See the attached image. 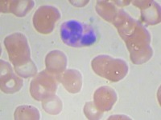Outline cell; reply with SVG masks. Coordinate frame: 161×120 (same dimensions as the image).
Returning <instances> with one entry per match:
<instances>
[{
	"label": "cell",
	"instance_id": "obj_4",
	"mask_svg": "<svg viewBox=\"0 0 161 120\" xmlns=\"http://www.w3.org/2000/svg\"><path fill=\"white\" fill-rule=\"evenodd\" d=\"M91 67L97 75L110 82H119L124 78L129 70L124 60L106 55L95 57L92 60Z\"/></svg>",
	"mask_w": 161,
	"mask_h": 120
},
{
	"label": "cell",
	"instance_id": "obj_3",
	"mask_svg": "<svg viewBox=\"0 0 161 120\" xmlns=\"http://www.w3.org/2000/svg\"><path fill=\"white\" fill-rule=\"evenodd\" d=\"M60 38L72 48L90 47L97 41V35L91 26L77 20H69L61 25Z\"/></svg>",
	"mask_w": 161,
	"mask_h": 120
},
{
	"label": "cell",
	"instance_id": "obj_11",
	"mask_svg": "<svg viewBox=\"0 0 161 120\" xmlns=\"http://www.w3.org/2000/svg\"><path fill=\"white\" fill-rule=\"evenodd\" d=\"M47 71L53 75H58L64 72L67 67V57L60 51H53L45 58Z\"/></svg>",
	"mask_w": 161,
	"mask_h": 120
},
{
	"label": "cell",
	"instance_id": "obj_5",
	"mask_svg": "<svg viewBox=\"0 0 161 120\" xmlns=\"http://www.w3.org/2000/svg\"><path fill=\"white\" fill-rule=\"evenodd\" d=\"M57 84V77L48 71H43L31 80L30 93L34 99L42 101L47 97L55 95Z\"/></svg>",
	"mask_w": 161,
	"mask_h": 120
},
{
	"label": "cell",
	"instance_id": "obj_2",
	"mask_svg": "<svg viewBox=\"0 0 161 120\" xmlns=\"http://www.w3.org/2000/svg\"><path fill=\"white\" fill-rule=\"evenodd\" d=\"M9 59L15 72L23 78H30L37 74V68L31 58L28 39L22 33H13L4 39Z\"/></svg>",
	"mask_w": 161,
	"mask_h": 120
},
{
	"label": "cell",
	"instance_id": "obj_8",
	"mask_svg": "<svg viewBox=\"0 0 161 120\" xmlns=\"http://www.w3.org/2000/svg\"><path fill=\"white\" fill-rule=\"evenodd\" d=\"M115 91L109 87H101L96 90L93 95V104L97 111L101 112L109 111L117 101Z\"/></svg>",
	"mask_w": 161,
	"mask_h": 120
},
{
	"label": "cell",
	"instance_id": "obj_14",
	"mask_svg": "<svg viewBox=\"0 0 161 120\" xmlns=\"http://www.w3.org/2000/svg\"><path fill=\"white\" fill-rule=\"evenodd\" d=\"M43 108L50 115H58L62 110V102L59 97L53 95L42 100Z\"/></svg>",
	"mask_w": 161,
	"mask_h": 120
},
{
	"label": "cell",
	"instance_id": "obj_9",
	"mask_svg": "<svg viewBox=\"0 0 161 120\" xmlns=\"http://www.w3.org/2000/svg\"><path fill=\"white\" fill-rule=\"evenodd\" d=\"M132 2L140 8L142 18L147 23L155 25L160 22V8L155 1H134Z\"/></svg>",
	"mask_w": 161,
	"mask_h": 120
},
{
	"label": "cell",
	"instance_id": "obj_12",
	"mask_svg": "<svg viewBox=\"0 0 161 120\" xmlns=\"http://www.w3.org/2000/svg\"><path fill=\"white\" fill-rule=\"evenodd\" d=\"M35 5L34 1H1V11L12 13L15 16L24 17Z\"/></svg>",
	"mask_w": 161,
	"mask_h": 120
},
{
	"label": "cell",
	"instance_id": "obj_10",
	"mask_svg": "<svg viewBox=\"0 0 161 120\" xmlns=\"http://www.w3.org/2000/svg\"><path fill=\"white\" fill-rule=\"evenodd\" d=\"M57 78L62 83L64 88L72 94L78 93L81 89L82 76L77 70H67L57 75Z\"/></svg>",
	"mask_w": 161,
	"mask_h": 120
},
{
	"label": "cell",
	"instance_id": "obj_7",
	"mask_svg": "<svg viewBox=\"0 0 161 120\" xmlns=\"http://www.w3.org/2000/svg\"><path fill=\"white\" fill-rule=\"evenodd\" d=\"M0 63H1L0 85L2 91L6 94H14L18 92L24 85L23 79L14 72L9 62L1 59Z\"/></svg>",
	"mask_w": 161,
	"mask_h": 120
},
{
	"label": "cell",
	"instance_id": "obj_1",
	"mask_svg": "<svg viewBox=\"0 0 161 120\" xmlns=\"http://www.w3.org/2000/svg\"><path fill=\"white\" fill-rule=\"evenodd\" d=\"M111 23L124 40L133 63H145L152 58L153 50L151 47L150 33L139 21L131 18L123 10L119 9Z\"/></svg>",
	"mask_w": 161,
	"mask_h": 120
},
{
	"label": "cell",
	"instance_id": "obj_13",
	"mask_svg": "<svg viewBox=\"0 0 161 120\" xmlns=\"http://www.w3.org/2000/svg\"><path fill=\"white\" fill-rule=\"evenodd\" d=\"M40 118L39 110L32 106H20L15 110V119L38 120Z\"/></svg>",
	"mask_w": 161,
	"mask_h": 120
},
{
	"label": "cell",
	"instance_id": "obj_15",
	"mask_svg": "<svg viewBox=\"0 0 161 120\" xmlns=\"http://www.w3.org/2000/svg\"><path fill=\"white\" fill-rule=\"evenodd\" d=\"M84 112L86 116L89 119H99L103 116V112L97 111L93 102H86L84 108Z\"/></svg>",
	"mask_w": 161,
	"mask_h": 120
},
{
	"label": "cell",
	"instance_id": "obj_6",
	"mask_svg": "<svg viewBox=\"0 0 161 120\" xmlns=\"http://www.w3.org/2000/svg\"><path fill=\"white\" fill-rule=\"evenodd\" d=\"M60 12L53 6H42L37 9L33 16V25L40 34L48 35L53 31L56 22L60 19Z\"/></svg>",
	"mask_w": 161,
	"mask_h": 120
}]
</instances>
